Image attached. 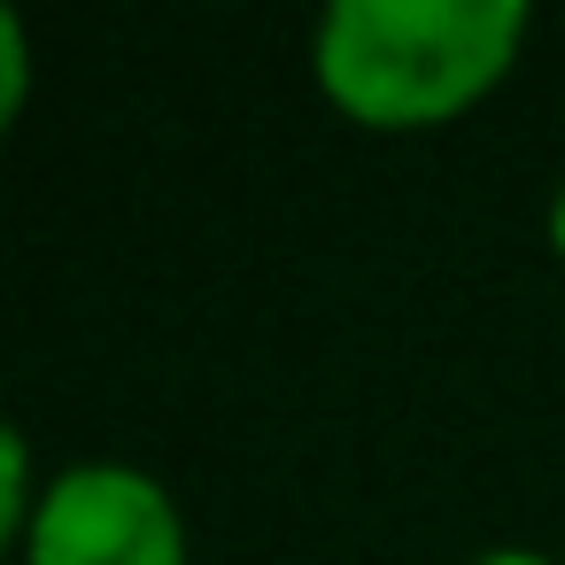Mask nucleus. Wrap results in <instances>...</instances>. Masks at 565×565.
Listing matches in <instances>:
<instances>
[{
  "mask_svg": "<svg viewBox=\"0 0 565 565\" xmlns=\"http://www.w3.org/2000/svg\"><path fill=\"white\" fill-rule=\"evenodd\" d=\"M526 24V0H333L310 40V71L356 125L411 132L503 86Z\"/></svg>",
  "mask_w": 565,
  "mask_h": 565,
  "instance_id": "f257e3e1",
  "label": "nucleus"
},
{
  "mask_svg": "<svg viewBox=\"0 0 565 565\" xmlns=\"http://www.w3.org/2000/svg\"><path fill=\"white\" fill-rule=\"evenodd\" d=\"M24 565H186L179 495L117 457L63 465L24 526Z\"/></svg>",
  "mask_w": 565,
  "mask_h": 565,
  "instance_id": "f03ea898",
  "label": "nucleus"
},
{
  "mask_svg": "<svg viewBox=\"0 0 565 565\" xmlns=\"http://www.w3.org/2000/svg\"><path fill=\"white\" fill-rule=\"evenodd\" d=\"M24 86H32L24 17H17V9H0V117H24Z\"/></svg>",
  "mask_w": 565,
  "mask_h": 565,
  "instance_id": "7ed1b4c3",
  "label": "nucleus"
},
{
  "mask_svg": "<svg viewBox=\"0 0 565 565\" xmlns=\"http://www.w3.org/2000/svg\"><path fill=\"white\" fill-rule=\"evenodd\" d=\"M542 241L557 248V264H565V179L550 186V210H542Z\"/></svg>",
  "mask_w": 565,
  "mask_h": 565,
  "instance_id": "20e7f679",
  "label": "nucleus"
},
{
  "mask_svg": "<svg viewBox=\"0 0 565 565\" xmlns=\"http://www.w3.org/2000/svg\"><path fill=\"white\" fill-rule=\"evenodd\" d=\"M465 565H557V557H542V550H519V542H503V550H480V557H465Z\"/></svg>",
  "mask_w": 565,
  "mask_h": 565,
  "instance_id": "39448f33",
  "label": "nucleus"
}]
</instances>
